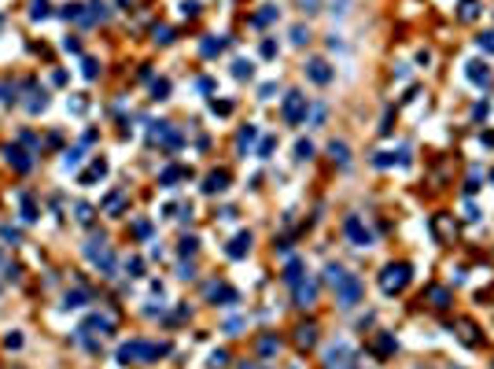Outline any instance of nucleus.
<instances>
[{
  "mask_svg": "<svg viewBox=\"0 0 494 369\" xmlns=\"http://www.w3.org/2000/svg\"><path fill=\"white\" fill-rule=\"evenodd\" d=\"M406 285H410V266H406V262H398V266L391 262V266L380 273V288H384L387 295H391V292H402Z\"/></svg>",
  "mask_w": 494,
  "mask_h": 369,
  "instance_id": "nucleus-1",
  "label": "nucleus"
},
{
  "mask_svg": "<svg viewBox=\"0 0 494 369\" xmlns=\"http://www.w3.org/2000/svg\"><path fill=\"white\" fill-rule=\"evenodd\" d=\"M358 299H361V281L354 273H347L343 281L336 285V303H339V307H354Z\"/></svg>",
  "mask_w": 494,
  "mask_h": 369,
  "instance_id": "nucleus-2",
  "label": "nucleus"
},
{
  "mask_svg": "<svg viewBox=\"0 0 494 369\" xmlns=\"http://www.w3.org/2000/svg\"><path fill=\"white\" fill-rule=\"evenodd\" d=\"M306 107H310V103H306V96H302V92H288V100H284V118H288V122H302V118H306Z\"/></svg>",
  "mask_w": 494,
  "mask_h": 369,
  "instance_id": "nucleus-3",
  "label": "nucleus"
},
{
  "mask_svg": "<svg viewBox=\"0 0 494 369\" xmlns=\"http://www.w3.org/2000/svg\"><path fill=\"white\" fill-rule=\"evenodd\" d=\"M347 236H351V244H354V247H369V244H373V233H369V229L361 226V218H358V214H351V218H347Z\"/></svg>",
  "mask_w": 494,
  "mask_h": 369,
  "instance_id": "nucleus-4",
  "label": "nucleus"
},
{
  "mask_svg": "<svg viewBox=\"0 0 494 369\" xmlns=\"http://www.w3.org/2000/svg\"><path fill=\"white\" fill-rule=\"evenodd\" d=\"M306 78L317 82V85H328L332 82V67H328L325 59H310V63H306Z\"/></svg>",
  "mask_w": 494,
  "mask_h": 369,
  "instance_id": "nucleus-5",
  "label": "nucleus"
},
{
  "mask_svg": "<svg viewBox=\"0 0 494 369\" xmlns=\"http://www.w3.org/2000/svg\"><path fill=\"white\" fill-rule=\"evenodd\" d=\"M111 328H115V321H111V318H100V314H92V318L85 321V325L78 328V332H81V336H89V332H100V336H107Z\"/></svg>",
  "mask_w": 494,
  "mask_h": 369,
  "instance_id": "nucleus-6",
  "label": "nucleus"
},
{
  "mask_svg": "<svg viewBox=\"0 0 494 369\" xmlns=\"http://www.w3.org/2000/svg\"><path fill=\"white\" fill-rule=\"evenodd\" d=\"M314 295H317V285H314V281H295V303H299V307H306V303H314Z\"/></svg>",
  "mask_w": 494,
  "mask_h": 369,
  "instance_id": "nucleus-7",
  "label": "nucleus"
},
{
  "mask_svg": "<svg viewBox=\"0 0 494 369\" xmlns=\"http://www.w3.org/2000/svg\"><path fill=\"white\" fill-rule=\"evenodd\" d=\"M225 188H229V174H225V170H214V174L207 177V184H203V192H210V196L225 192Z\"/></svg>",
  "mask_w": 494,
  "mask_h": 369,
  "instance_id": "nucleus-8",
  "label": "nucleus"
},
{
  "mask_svg": "<svg viewBox=\"0 0 494 369\" xmlns=\"http://www.w3.org/2000/svg\"><path fill=\"white\" fill-rule=\"evenodd\" d=\"M247 251H251V233L233 236V244H229V259H243Z\"/></svg>",
  "mask_w": 494,
  "mask_h": 369,
  "instance_id": "nucleus-9",
  "label": "nucleus"
},
{
  "mask_svg": "<svg viewBox=\"0 0 494 369\" xmlns=\"http://www.w3.org/2000/svg\"><path fill=\"white\" fill-rule=\"evenodd\" d=\"M465 74L472 78V82L476 85H487V78H491V70H487V63H479V59H472L469 63V70H465Z\"/></svg>",
  "mask_w": 494,
  "mask_h": 369,
  "instance_id": "nucleus-10",
  "label": "nucleus"
},
{
  "mask_svg": "<svg viewBox=\"0 0 494 369\" xmlns=\"http://www.w3.org/2000/svg\"><path fill=\"white\" fill-rule=\"evenodd\" d=\"M328 155H332L339 166H347V159H351V155H347V144H343V141H332V144H328Z\"/></svg>",
  "mask_w": 494,
  "mask_h": 369,
  "instance_id": "nucleus-11",
  "label": "nucleus"
},
{
  "mask_svg": "<svg viewBox=\"0 0 494 369\" xmlns=\"http://www.w3.org/2000/svg\"><path fill=\"white\" fill-rule=\"evenodd\" d=\"M8 163L15 170H30V159H26V151H19V148H8Z\"/></svg>",
  "mask_w": 494,
  "mask_h": 369,
  "instance_id": "nucleus-12",
  "label": "nucleus"
},
{
  "mask_svg": "<svg viewBox=\"0 0 494 369\" xmlns=\"http://www.w3.org/2000/svg\"><path fill=\"white\" fill-rule=\"evenodd\" d=\"M22 218H26V222L37 218V203H34V196H30V192H22Z\"/></svg>",
  "mask_w": 494,
  "mask_h": 369,
  "instance_id": "nucleus-13",
  "label": "nucleus"
},
{
  "mask_svg": "<svg viewBox=\"0 0 494 369\" xmlns=\"http://www.w3.org/2000/svg\"><path fill=\"white\" fill-rule=\"evenodd\" d=\"M103 174H107V163H103V159H96V163H92V170H89V174H85V177H81V184H89V181H96V177H103Z\"/></svg>",
  "mask_w": 494,
  "mask_h": 369,
  "instance_id": "nucleus-14",
  "label": "nucleus"
},
{
  "mask_svg": "<svg viewBox=\"0 0 494 369\" xmlns=\"http://www.w3.org/2000/svg\"><path fill=\"white\" fill-rule=\"evenodd\" d=\"M299 277H302V262L292 259V262H288V269H284V281H288V285H295Z\"/></svg>",
  "mask_w": 494,
  "mask_h": 369,
  "instance_id": "nucleus-15",
  "label": "nucleus"
},
{
  "mask_svg": "<svg viewBox=\"0 0 494 369\" xmlns=\"http://www.w3.org/2000/svg\"><path fill=\"white\" fill-rule=\"evenodd\" d=\"M476 15H479V4H476V0H461V19H465V22H472Z\"/></svg>",
  "mask_w": 494,
  "mask_h": 369,
  "instance_id": "nucleus-16",
  "label": "nucleus"
},
{
  "mask_svg": "<svg viewBox=\"0 0 494 369\" xmlns=\"http://www.w3.org/2000/svg\"><path fill=\"white\" fill-rule=\"evenodd\" d=\"M432 303H435L439 310H446V307H450V292H446V288H432Z\"/></svg>",
  "mask_w": 494,
  "mask_h": 369,
  "instance_id": "nucleus-17",
  "label": "nucleus"
},
{
  "mask_svg": "<svg viewBox=\"0 0 494 369\" xmlns=\"http://www.w3.org/2000/svg\"><path fill=\"white\" fill-rule=\"evenodd\" d=\"M177 177H184V170H181V166H170V170H162V177H159V181L166 184V188H174V181H177Z\"/></svg>",
  "mask_w": 494,
  "mask_h": 369,
  "instance_id": "nucleus-18",
  "label": "nucleus"
},
{
  "mask_svg": "<svg viewBox=\"0 0 494 369\" xmlns=\"http://www.w3.org/2000/svg\"><path fill=\"white\" fill-rule=\"evenodd\" d=\"M295 340H299L302 347H310L314 340H317V332H314V325H302V328H299V336H295Z\"/></svg>",
  "mask_w": 494,
  "mask_h": 369,
  "instance_id": "nucleus-19",
  "label": "nucleus"
},
{
  "mask_svg": "<svg viewBox=\"0 0 494 369\" xmlns=\"http://www.w3.org/2000/svg\"><path fill=\"white\" fill-rule=\"evenodd\" d=\"M461 336H465V344H479L476 325H472V321H461Z\"/></svg>",
  "mask_w": 494,
  "mask_h": 369,
  "instance_id": "nucleus-20",
  "label": "nucleus"
},
{
  "mask_svg": "<svg viewBox=\"0 0 494 369\" xmlns=\"http://www.w3.org/2000/svg\"><path fill=\"white\" fill-rule=\"evenodd\" d=\"M0 277H4V281H15V277H19V269L11 266V262L4 259V255H0Z\"/></svg>",
  "mask_w": 494,
  "mask_h": 369,
  "instance_id": "nucleus-21",
  "label": "nucleus"
},
{
  "mask_svg": "<svg viewBox=\"0 0 494 369\" xmlns=\"http://www.w3.org/2000/svg\"><path fill=\"white\" fill-rule=\"evenodd\" d=\"M343 277H347V273H343V269H339V266H328V269H325V281H328V285H332V288L339 285Z\"/></svg>",
  "mask_w": 494,
  "mask_h": 369,
  "instance_id": "nucleus-22",
  "label": "nucleus"
},
{
  "mask_svg": "<svg viewBox=\"0 0 494 369\" xmlns=\"http://www.w3.org/2000/svg\"><path fill=\"white\" fill-rule=\"evenodd\" d=\"M310 155H314V144H310V141H299V144H295V159H310Z\"/></svg>",
  "mask_w": 494,
  "mask_h": 369,
  "instance_id": "nucleus-23",
  "label": "nucleus"
},
{
  "mask_svg": "<svg viewBox=\"0 0 494 369\" xmlns=\"http://www.w3.org/2000/svg\"><path fill=\"white\" fill-rule=\"evenodd\" d=\"M85 299H89V292H67V303H63V307H81Z\"/></svg>",
  "mask_w": 494,
  "mask_h": 369,
  "instance_id": "nucleus-24",
  "label": "nucleus"
},
{
  "mask_svg": "<svg viewBox=\"0 0 494 369\" xmlns=\"http://www.w3.org/2000/svg\"><path fill=\"white\" fill-rule=\"evenodd\" d=\"M476 44H479L483 52H494V30H491V34H479V37H476Z\"/></svg>",
  "mask_w": 494,
  "mask_h": 369,
  "instance_id": "nucleus-25",
  "label": "nucleus"
},
{
  "mask_svg": "<svg viewBox=\"0 0 494 369\" xmlns=\"http://www.w3.org/2000/svg\"><path fill=\"white\" fill-rule=\"evenodd\" d=\"M233 74H236V78H251V63L236 59V63H233Z\"/></svg>",
  "mask_w": 494,
  "mask_h": 369,
  "instance_id": "nucleus-26",
  "label": "nucleus"
},
{
  "mask_svg": "<svg viewBox=\"0 0 494 369\" xmlns=\"http://www.w3.org/2000/svg\"><path fill=\"white\" fill-rule=\"evenodd\" d=\"M0 240H4V244H19V229L4 226V229H0Z\"/></svg>",
  "mask_w": 494,
  "mask_h": 369,
  "instance_id": "nucleus-27",
  "label": "nucleus"
},
{
  "mask_svg": "<svg viewBox=\"0 0 494 369\" xmlns=\"http://www.w3.org/2000/svg\"><path fill=\"white\" fill-rule=\"evenodd\" d=\"M89 19H107V8H103V4H100V0H92V4H89Z\"/></svg>",
  "mask_w": 494,
  "mask_h": 369,
  "instance_id": "nucleus-28",
  "label": "nucleus"
},
{
  "mask_svg": "<svg viewBox=\"0 0 494 369\" xmlns=\"http://www.w3.org/2000/svg\"><path fill=\"white\" fill-rule=\"evenodd\" d=\"M306 41H310V34H306L302 26H295V30H292V44H306Z\"/></svg>",
  "mask_w": 494,
  "mask_h": 369,
  "instance_id": "nucleus-29",
  "label": "nucleus"
},
{
  "mask_svg": "<svg viewBox=\"0 0 494 369\" xmlns=\"http://www.w3.org/2000/svg\"><path fill=\"white\" fill-rule=\"evenodd\" d=\"M214 52H221V41H214V37H207V41H203V56H214Z\"/></svg>",
  "mask_w": 494,
  "mask_h": 369,
  "instance_id": "nucleus-30",
  "label": "nucleus"
},
{
  "mask_svg": "<svg viewBox=\"0 0 494 369\" xmlns=\"http://www.w3.org/2000/svg\"><path fill=\"white\" fill-rule=\"evenodd\" d=\"M151 92H155V100H162V96L170 92V82H155V85H151Z\"/></svg>",
  "mask_w": 494,
  "mask_h": 369,
  "instance_id": "nucleus-31",
  "label": "nucleus"
},
{
  "mask_svg": "<svg viewBox=\"0 0 494 369\" xmlns=\"http://www.w3.org/2000/svg\"><path fill=\"white\" fill-rule=\"evenodd\" d=\"M78 163H81V151H78V148H74V151H67V159H63V166L70 170V166H78Z\"/></svg>",
  "mask_w": 494,
  "mask_h": 369,
  "instance_id": "nucleus-32",
  "label": "nucleus"
},
{
  "mask_svg": "<svg viewBox=\"0 0 494 369\" xmlns=\"http://www.w3.org/2000/svg\"><path fill=\"white\" fill-rule=\"evenodd\" d=\"M273 148H277V141H273V137H266L262 148H258V155H262V159H269V151H273Z\"/></svg>",
  "mask_w": 494,
  "mask_h": 369,
  "instance_id": "nucleus-33",
  "label": "nucleus"
},
{
  "mask_svg": "<svg viewBox=\"0 0 494 369\" xmlns=\"http://www.w3.org/2000/svg\"><path fill=\"white\" fill-rule=\"evenodd\" d=\"M273 15H277V8H266V11H258V15H255V22H258V26H266Z\"/></svg>",
  "mask_w": 494,
  "mask_h": 369,
  "instance_id": "nucleus-34",
  "label": "nucleus"
},
{
  "mask_svg": "<svg viewBox=\"0 0 494 369\" xmlns=\"http://www.w3.org/2000/svg\"><path fill=\"white\" fill-rule=\"evenodd\" d=\"M155 41H159V44L170 41V26H155Z\"/></svg>",
  "mask_w": 494,
  "mask_h": 369,
  "instance_id": "nucleus-35",
  "label": "nucleus"
},
{
  "mask_svg": "<svg viewBox=\"0 0 494 369\" xmlns=\"http://www.w3.org/2000/svg\"><path fill=\"white\" fill-rule=\"evenodd\" d=\"M373 163H376V166H391V163H395V155H391V151H380V155H376Z\"/></svg>",
  "mask_w": 494,
  "mask_h": 369,
  "instance_id": "nucleus-36",
  "label": "nucleus"
},
{
  "mask_svg": "<svg viewBox=\"0 0 494 369\" xmlns=\"http://www.w3.org/2000/svg\"><path fill=\"white\" fill-rule=\"evenodd\" d=\"M395 351V340L391 336H380V354H391Z\"/></svg>",
  "mask_w": 494,
  "mask_h": 369,
  "instance_id": "nucleus-37",
  "label": "nucleus"
},
{
  "mask_svg": "<svg viewBox=\"0 0 494 369\" xmlns=\"http://www.w3.org/2000/svg\"><path fill=\"white\" fill-rule=\"evenodd\" d=\"M78 218H81V222H92V207H89V203H78Z\"/></svg>",
  "mask_w": 494,
  "mask_h": 369,
  "instance_id": "nucleus-38",
  "label": "nucleus"
},
{
  "mask_svg": "<svg viewBox=\"0 0 494 369\" xmlns=\"http://www.w3.org/2000/svg\"><path fill=\"white\" fill-rule=\"evenodd\" d=\"M48 15V4H44V0H34V19H44Z\"/></svg>",
  "mask_w": 494,
  "mask_h": 369,
  "instance_id": "nucleus-39",
  "label": "nucleus"
},
{
  "mask_svg": "<svg viewBox=\"0 0 494 369\" xmlns=\"http://www.w3.org/2000/svg\"><path fill=\"white\" fill-rule=\"evenodd\" d=\"M258 347H262V354H273V351H277V340H273V336H266Z\"/></svg>",
  "mask_w": 494,
  "mask_h": 369,
  "instance_id": "nucleus-40",
  "label": "nucleus"
},
{
  "mask_svg": "<svg viewBox=\"0 0 494 369\" xmlns=\"http://www.w3.org/2000/svg\"><path fill=\"white\" fill-rule=\"evenodd\" d=\"M210 111H214V115H229V111H233V103H218V100H214V103H210Z\"/></svg>",
  "mask_w": 494,
  "mask_h": 369,
  "instance_id": "nucleus-41",
  "label": "nucleus"
},
{
  "mask_svg": "<svg viewBox=\"0 0 494 369\" xmlns=\"http://www.w3.org/2000/svg\"><path fill=\"white\" fill-rule=\"evenodd\" d=\"M225 362H229L225 351H214V354H210V366H225Z\"/></svg>",
  "mask_w": 494,
  "mask_h": 369,
  "instance_id": "nucleus-42",
  "label": "nucleus"
},
{
  "mask_svg": "<svg viewBox=\"0 0 494 369\" xmlns=\"http://www.w3.org/2000/svg\"><path fill=\"white\" fill-rule=\"evenodd\" d=\"M251 141H255V129L247 126V129H243V133H240V148H247V144H251Z\"/></svg>",
  "mask_w": 494,
  "mask_h": 369,
  "instance_id": "nucleus-43",
  "label": "nucleus"
},
{
  "mask_svg": "<svg viewBox=\"0 0 494 369\" xmlns=\"http://www.w3.org/2000/svg\"><path fill=\"white\" fill-rule=\"evenodd\" d=\"M465 188H469V192H476V188H479V170H472V174H469V184H465Z\"/></svg>",
  "mask_w": 494,
  "mask_h": 369,
  "instance_id": "nucleus-44",
  "label": "nucleus"
},
{
  "mask_svg": "<svg viewBox=\"0 0 494 369\" xmlns=\"http://www.w3.org/2000/svg\"><path fill=\"white\" fill-rule=\"evenodd\" d=\"M432 229H435V233H439V236H443V233H446V229H450V222H446V218H435V222H432Z\"/></svg>",
  "mask_w": 494,
  "mask_h": 369,
  "instance_id": "nucleus-45",
  "label": "nucleus"
},
{
  "mask_svg": "<svg viewBox=\"0 0 494 369\" xmlns=\"http://www.w3.org/2000/svg\"><path fill=\"white\" fill-rule=\"evenodd\" d=\"M196 251V240H192V236H188V240H181V255H192Z\"/></svg>",
  "mask_w": 494,
  "mask_h": 369,
  "instance_id": "nucleus-46",
  "label": "nucleus"
},
{
  "mask_svg": "<svg viewBox=\"0 0 494 369\" xmlns=\"http://www.w3.org/2000/svg\"><path fill=\"white\" fill-rule=\"evenodd\" d=\"M133 229H137V236H151V226H148V222H137Z\"/></svg>",
  "mask_w": 494,
  "mask_h": 369,
  "instance_id": "nucleus-47",
  "label": "nucleus"
},
{
  "mask_svg": "<svg viewBox=\"0 0 494 369\" xmlns=\"http://www.w3.org/2000/svg\"><path fill=\"white\" fill-rule=\"evenodd\" d=\"M85 78H96V59H85Z\"/></svg>",
  "mask_w": 494,
  "mask_h": 369,
  "instance_id": "nucleus-48",
  "label": "nucleus"
},
{
  "mask_svg": "<svg viewBox=\"0 0 494 369\" xmlns=\"http://www.w3.org/2000/svg\"><path fill=\"white\" fill-rule=\"evenodd\" d=\"M262 56H277V44L273 41H262Z\"/></svg>",
  "mask_w": 494,
  "mask_h": 369,
  "instance_id": "nucleus-49",
  "label": "nucleus"
},
{
  "mask_svg": "<svg viewBox=\"0 0 494 369\" xmlns=\"http://www.w3.org/2000/svg\"><path fill=\"white\" fill-rule=\"evenodd\" d=\"M129 269H133V277H140V269H144V262H140V259H129Z\"/></svg>",
  "mask_w": 494,
  "mask_h": 369,
  "instance_id": "nucleus-50",
  "label": "nucleus"
},
{
  "mask_svg": "<svg viewBox=\"0 0 494 369\" xmlns=\"http://www.w3.org/2000/svg\"><path fill=\"white\" fill-rule=\"evenodd\" d=\"M302 8H306V11H317V0H302Z\"/></svg>",
  "mask_w": 494,
  "mask_h": 369,
  "instance_id": "nucleus-51",
  "label": "nucleus"
},
{
  "mask_svg": "<svg viewBox=\"0 0 494 369\" xmlns=\"http://www.w3.org/2000/svg\"><path fill=\"white\" fill-rule=\"evenodd\" d=\"M243 369H262V366H243Z\"/></svg>",
  "mask_w": 494,
  "mask_h": 369,
  "instance_id": "nucleus-52",
  "label": "nucleus"
}]
</instances>
